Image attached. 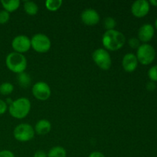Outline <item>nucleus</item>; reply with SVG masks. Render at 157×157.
Here are the masks:
<instances>
[{
    "instance_id": "obj_1",
    "label": "nucleus",
    "mask_w": 157,
    "mask_h": 157,
    "mask_svg": "<svg viewBox=\"0 0 157 157\" xmlns=\"http://www.w3.org/2000/svg\"><path fill=\"white\" fill-rule=\"evenodd\" d=\"M102 43L104 49L110 52H116L124 47L126 37L122 32L113 29L106 31L102 36Z\"/></svg>"
},
{
    "instance_id": "obj_2",
    "label": "nucleus",
    "mask_w": 157,
    "mask_h": 157,
    "mask_svg": "<svg viewBox=\"0 0 157 157\" xmlns=\"http://www.w3.org/2000/svg\"><path fill=\"white\" fill-rule=\"evenodd\" d=\"M31 107V101L27 98H19L13 101V102L8 107V110L12 117L21 120L29 115Z\"/></svg>"
},
{
    "instance_id": "obj_3",
    "label": "nucleus",
    "mask_w": 157,
    "mask_h": 157,
    "mask_svg": "<svg viewBox=\"0 0 157 157\" xmlns=\"http://www.w3.org/2000/svg\"><path fill=\"white\" fill-rule=\"evenodd\" d=\"M6 64L9 71L15 74H20L25 71L28 61L25 56L17 52H11L6 56Z\"/></svg>"
},
{
    "instance_id": "obj_4",
    "label": "nucleus",
    "mask_w": 157,
    "mask_h": 157,
    "mask_svg": "<svg viewBox=\"0 0 157 157\" xmlns=\"http://www.w3.org/2000/svg\"><path fill=\"white\" fill-rule=\"evenodd\" d=\"M136 58L143 65L150 64L156 58L155 48L150 44H142L136 49Z\"/></svg>"
},
{
    "instance_id": "obj_5",
    "label": "nucleus",
    "mask_w": 157,
    "mask_h": 157,
    "mask_svg": "<svg viewBox=\"0 0 157 157\" xmlns=\"http://www.w3.org/2000/svg\"><path fill=\"white\" fill-rule=\"evenodd\" d=\"M35 134L34 127L29 124H20L15 127L13 136L18 142L25 143L32 140Z\"/></svg>"
},
{
    "instance_id": "obj_6",
    "label": "nucleus",
    "mask_w": 157,
    "mask_h": 157,
    "mask_svg": "<svg viewBox=\"0 0 157 157\" xmlns=\"http://www.w3.org/2000/svg\"><path fill=\"white\" fill-rule=\"evenodd\" d=\"M52 47V41L44 34L38 33L31 38V48L38 53H46Z\"/></svg>"
},
{
    "instance_id": "obj_7",
    "label": "nucleus",
    "mask_w": 157,
    "mask_h": 157,
    "mask_svg": "<svg viewBox=\"0 0 157 157\" xmlns=\"http://www.w3.org/2000/svg\"><path fill=\"white\" fill-rule=\"evenodd\" d=\"M92 59L98 67L104 71L109 70L111 67L112 59L108 51L104 48L96 49L92 54Z\"/></svg>"
},
{
    "instance_id": "obj_8",
    "label": "nucleus",
    "mask_w": 157,
    "mask_h": 157,
    "mask_svg": "<svg viewBox=\"0 0 157 157\" xmlns=\"http://www.w3.org/2000/svg\"><path fill=\"white\" fill-rule=\"evenodd\" d=\"M33 96L37 100L41 101H47L52 94V90L48 84L44 81H38L35 83L32 88Z\"/></svg>"
},
{
    "instance_id": "obj_9",
    "label": "nucleus",
    "mask_w": 157,
    "mask_h": 157,
    "mask_svg": "<svg viewBox=\"0 0 157 157\" xmlns=\"http://www.w3.org/2000/svg\"><path fill=\"white\" fill-rule=\"evenodd\" d=\"M12 47L14 52L23 55L31 48V39L27 35H17L12 40Z\"/></svg>"
},
{
    "instance_id": "obj_10",
    "label": "nucleus",
    "mask_w": 157,
    "mask_h": 157,
    "mask_svg": "<svg viewBox=\"0 0 157 157\" xmlns=\"http://www.w3.org/2000/svg\"><path fill=\"white\" fill-rule=\"evenodd\" d=\"M150 5L147 0H136L132 4L131 12L136 18H143L149 13Z\"/></svg>"
},
{
    "instance_id": "obj_11",
    "label": "nucleus",
    "mask_w": 157,
    "mask_h": 157,
    "mask_svg": "<svg viewBox=\"0 0 157 157\" xmlns=\"http://www.w3.org/2000/svg\"><path fill=\"white\" fill-rule=\"evenodd\" d=\"M81 18L82 22L87 26H94L101 20L99 13L94 9H86L81 12Z\"/></svg>"
},
{
    "instance_id": "obj_12",
    "label": "nucleus",
    "mask_w": 157,
    "mask_h": 157,
    "mask_svg": "<svg viewBox=\"0 0 157 157\" xmlns=\"http://www.w3.org/2000/svg\"><path fill=\"white\" fill-rule=\"evenodd\" d=\"M154 27L150 23H146V24L143 25L138 30L137 38L140 40V41L146 44L147 42L151 41L152 38L154 36Z\"/></svg>"
},
{
    "instance_id": "obj_13",
    "label": "nucleus",
    "mask_w": 157,
    "mask_h": 157,
    "mask_svg": "<svg viewBox=\"0 0 157 157\" xmlns=\"http://www.w3.org/2000/svg\"><path fill=\"white\" fill-rule=\"evenodd\" d=\"M138 60L133 53H127L124 56L122 60V66L127 72H133L138 67Z\"/></svg>"
},
{
    "instance_id": "obj_14",
    "label": "nucleus",
    "mask_w": 157,
    "mask_h": 157,
    "mask_svg": "<svg viewBox=\"0 0 157 157\" xmlns=\"http://www.w3.org/2000/svg\"><path fill=\"white\" fill-rule=\"evenodd\" d=\"M35 132L38 135L41 136H44L48 134L52 130V124L49 121L45 119L39 120L38 122L35 124V127H34Z\"/></svg>"
},
{
    "instance_id": "obj_15",
    "label": "nucleus",
    "mask_w": 157,
    "mask_h": 157,
    "mask_svg": "<svg viewBox=\"0 0 157 157\" xmlns=\"http://www.w3.org/2000/svg\"><path fill=\"white\" fill-rule=\"evenodd\" d=\"M1 4L4 10L11 13L16 11L20 7L21 2L19 0H2Z\"/></svg>"
},
{
    "instance_id": "obj_16",
    "label": "nucleus",
    "mask_w": 157,
    "mask_h": 157,
    "mask_svg": "<svg viewBox=\"0 0 157 157\" xmlns=\"http://www.w3.org/2000/svg\"><path fill=\"white\" fill-rule=\"evenodd\" d=\"M17 80H18V84L24 88L29 87L32 83V78H31L30 75L26 73L25 71L18 74V76H17Z\"/></svg>"
},
{
    "instance_id": "obj_17",
    "label": "nucleus",
    "mask_w": 157,
    "mask_h": 157,
    "mask_svg": "<svg viewBox=\"0 0 157 157\" xmlns=\"http://www.w3.org/2000/svg\"><path fill=\"white\" fill-rule=\"evenodd\" d=\"M24 10L29 15H35L38 12V6L33 1H25L24 2Z\"/></svg>"
},
{
    "instance_id": "obj_18",
    "label": "nucleus",
    "mask_w": 157,
    "mask_h": 157,
    "mask_svg": "<svg viewBox=\"0 0 157 157\" xmlns=\"http://www.w3.org/2000/svg\"><path fill=\"white\" fill-rule=\"evenodd\" d=\"M48 157H66L67 152L64 147L61 146H56L51 149L47 153Z\"/></svg>"
},
{
    "instance_id": "obj_19",
    "label": "nucleus",
    "mask_w": 157,
    "mask_h": 157,
    "mask_svg": "<svg viewBox=\"0 0 157 157\" xmlns=\"http://www.w3.org/2000/svg\"><path fill=\"white\" fill-rule=\"evenodd\" d=\"M62 3V0H46L44 6L48 10L51 12H55L61 7Z\"/></svg>"
},
{
    "instance_id": "obj_20",
    "label": "nucleus",
    "mask_w": 157,
    "mask_h": 157,
    "mask_svg": "<svg viewBox=\"0 0 157 157\" xmlns=\"http://www.w3.org/2000/svg\"><path fill=\"white\" fill-rule=\"evenodd\" d=\"M14 90L13 84L9 82H4L0 84V94L4 96L11 94Z\"/></svg>"
},
{
    "instance_id": "obj_21",
    "label": "nucleus",
    "mask_w": 157,
    "mask_h": 157,
    "mask_svg": "<svg viewBox=\"0 0 157 157\" xmlns=\"http://www.w3.org/2000/svg\"><path fill=\"white\" fill-rule=\"evenodd\" d=\"M104 26L107 31L113 30L117 26V21L113 17H106L104 20Z\"/></svg>"
},
{
    "instance_id": "obj_22",
    "label": "nucleus",
    "mask_w": 157,
    "mask_h": 157,
    "mask_svg": "<svg viewBox=\"0 0 157 157\" xmlns=\"http://www.w3.org/2000/svg\"><path fill=\"white\" fill-rule=\"evenodd\" d=\"M148 77L151 81L157 82V65L153 66L149 69Z\"/></svg>"
},
{
    "instance_id": "obj_23",
    "label": "nucleus",
    "mask_w": 157,
    "mask_h": 157,
    "mask_svg": "<svg viewBox=\"0 0 157 157\" xmlns=\"http://www.w3.org/2000/svg\"><path fill=\"white\" fill-rule=\"evenodd\" d=\"M10 19V13L6 10L0 11V25H5Z\"/></svg>"
},
{
    "instance_id": "obj_24",
    "label": "nucleus",
    "mask_w": 157,
    "mask_h": 157,
    "mask_svg": "<svg viewBox=\"0 0 157 157\" xmlns=\"http://www.w3.org/2000/svg\"><path fill=\"white\" fill-rule=\"evenodd\" d=\"M128 44L131 48L137 49L140 46V41L137 38H130L128 40Z\"/></svg>"
},
{
    "instance_id": "obj_25",
    "label": "nucleus",
    "mask_w": 157,
    "mask_h": 157,
    "mask_svg": "<svg viewBox=\"0 0 157 157\" xmlns=\"http://www.w3.org/2000/svg\"><path fill=\"white\" fill-rule=\"evenodd\" d=\"M8 110V105L6 101L0 99V115H2Z\"/></svg>"
},
{
    "instance_id": "obj_26",
    "label": "nucleus",
    "mask_w": 157,
    "mask_h": 157,
    "mask_svg": "<svg viewBox=\"0 0 157 157\" xmlns=\"http://www.w3.org/2000/svg\"><path fill=\"white\" fill-rule=\"evenodd\" d=\"M0 157H15L12 151L8 150H4L0 151Z\"/></svg>"
},
{
    "instance_id": "obj_27",
    "label": "nucleus",
    "mask_w": 157,
    "mask_h": 157,
    "mask_svg": "<svg viewBox=\"0 0 157 157\" xmlns=\"http://www.w3.org/2000/svg\"><path fill=\"white\" fill-rule=\"evenodd\" d=\"M146 88L149 91H153L156 89V84L153 81H149V82H147V85H146Z\"/></svg>"
},
{
    "instance_id": "obj_28",
    "label": "nucleus",
    "mask_w": 157,
    "mask_h": 157,
    "mask_svg": "<svg viewBox=\"0 0 157 157\" xmlns=\"http://www.w3.org/2000/svg\"><path fill=\"white\" fill-rule=\"evenodd\" d=\"M34 157H48V155L44 150H38L34 154Z\"/></svg>"
},
{
    "instance_id": "obj_29",
    "label": "nucleus",
    "mask_w": 157,
    "mask_h": 157,
    "mask_svg": "<svg viewBox=\"0 0 157 157\" xmlns=\"http://www.w3.org/2000/svg\"><path fill=\"white\" fill-rule=\"evenodd\" d=\"M88 157H105L104 155V153H102L101 152L99 151H94L91 153H90Z\"/></svg>"
},
{
    "instance_id": "obj_30",
    "label": "nucleus",
    "mask_w": 157,
    "mask_h": 157,
    "mask_svg": "<svg viewBox=\"0 0 157 157\" xmlns=\"http://www.w3.org/2000/svg\"><path fill=\"white\" fill-rule=\"evenodd\" d=\"M149 3H150V5H152L153 6H157V0H150Z\"/></svg>"
},
{
    "instance_id": "obj_31",
    "label": "nucleus",
    "mask_w": 157,
    "mask_h": 157,
    "mask_svg": "<svg viewBox=\"0 0 157 157\" xmlns=\"http://www.w3.org/2000/svg\"><path fill=\"white\" fill-rule=\"evenodd\" d=\"M155 27L157 29V18H156V21H155Z\"/></svg>"
}]
</instances>
